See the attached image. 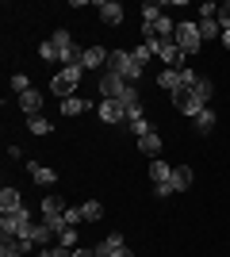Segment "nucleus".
Listing matches in <instances>:
<instances>
[{"label": "nucleus", "instance_id": "obj_18", "mask_svg": "<svg viewBox=\"0 0 230 257\" xmlns=\"http://www.w3.org/2000/svg\"><path fill=\"white\" fill-rule=\"evenodd\" d=\"M192 96H196V100H203V104H211V96H215V81H211V77H203V73H199L196 88H192Z\"/></svg>", "mask_w": 230, "mask_h": 257}, {"label": "nucleus", "instance_id": "obj_28", "mask_svg": "<svg viewBox=\"0 0 230 257\" xmlns=\"http://www.w3.org/2000/svg\"><path fill=\"white\" fill-rule=\"evenodd\" d=\"M134 62H138V65H150V58H153V50H150V46H146V43H138V46H134Z\"/></svg>", "mask_w": 230, "mask_h": 257}, {"label": "nucleus", "instance_id": "obj_2", "mask_svg": "<svg viewBox=\"0 0 230 257\" xmlns=\"http://www.w3.org/2000/svg\"><path fill=\"white\" fill-rule=\"evenodd\" d=\"M81 77H85V65H62V73L50 77V92H54L58 100L77 96V85H81Z\"/></svg>", "mask_w": 230, "mask_h": 257}, {"label": "nucleus", "instance_id": "obj_22", "mask_svg": "<svg viewBox=\"0 0 230 257\" xmlns=\"http://www.w3.org/2000/svg\"><path fill=\"white\" fill-rule=\"evenodd\" d=\"M196 27H199V39H219V35H222V27H219V16H215V20H199Z\"/></svg>", "mask_w": 230, "mask_h": 257}, {"label": "nucleus", "instance_id": "obj_1", "mask_svg": "<svg viewBox=\"0 0 230 257\" xmlns=\"http://www.w3.org/2000/svg\"><path fill=\"white\" fill-rule=\"evenodd\" d=\"M108 73H119L127 85H138V81L146 77V65L134 62L131 50H111V54H108Z\"/></svg>", "mask_w": 230, "mask_h": 257}, {"label": "nucleus", "instance_id": "obj_27", "mask_svg": "<svg viewBox=\"0 0 230 257\" xmlns=\"http://www.w3.org/2000/svg\"><path fill=\"white\" fill-rule=\"evenodd\" d=\"M12 88L23 96V92H27V88H35V85H31V77H27V73H12Z\"/></svg>", "mask_w": 230, "mask_h": 257}, {"label": "nucleus", "instance_id": "obj_19", "mask_svg": "<svg viewBox=\"0 0 230 257\" xmlns=\"http://www.w3.org/2000/svg\"><path fill=\"white\" fill-rule=\"evenodd\" d=\"M192 123H196V131H199V135H211L219 119H215V111H211V107H203V111H199V115L192 119Z\"/></svg>", "mask_w": 230, "mask_h": 257}, {"label": "nucleus", "instance_id": "obj_21", "mask_svg": "<svg viewBox=\"0 0 230 257\" xmlns=\"http://www.w3.org/2000/svg\"><path fill=\"white\" fill-rule=\"evenodd\" d=\"M27 131H31V135H50L54 123H50L46 115H27Z\"/></svg>", "mask_w": 230, "mask_h": 257}, {"label": "nucleus", "instance_id": "obj_15", "mask_svg": "<svg viewBox=\"0 0 230 257\" xmlns=\"http://www.w3.org/2000/svg\"><path fill=\"white\" fill-rule=\"evenodd\" d=\"M138 150H142L146 158H161V135H157V131L142 135V139H138Z\"/></svg>", "mask_w": 230, "mask_h": 257}, {"label": "nucleus", "instance_id": "obj_24", "mask_svg": "<svg viewBox=\"0 0 230 257\" xmlns=\"http://www.w3.org/2000/svg\"><path fill=\"white\" fill-rule=\"evenodd\" d=\"M127 123H131V135H138V139H142V135H150V119L146 115H134V119H127Z\"/></svg>", "mask_w": 230, "mask_h": 257}, {"label": "nucleus", "instance_id": "obj_12", "mask_svg": "<svg viewBox=\"0 0 230 257\" xmlns=\"http://www.w3.org/2000/svg\"><path fill=\"white\" fill-rule=\"evenodd\" d=\"M184 58H188V54L180 50L176 43H165V46H161V62L169 65V69H184Z\"/></svg>", "mask_w": 230, "mask_h": 257}, {"label": "nucleus", "instance_id": "obj_17", "mask_svg": "<svg viewBox=\"0 0 230 257\" xmlns=\"http://www.w3.org/2000/svg\"><path fill=\"white\" fill-rule=\"evenodd\" d=\"M150 181H153V184H165V181H173V165H165L161 158H153V161H150Z\"/></svg>", "mask_w": 230, "mask_h": 257}, {"label": "nucleus", "instance_id": "obj_7", "mask_svg": "<svg viewBox=\"0 0 230 257\" xmlns=\"http://www.w3.org/2000/svg\"><path fill=\"white\" fill-rule=\"evenodd\" d=\"M96 12H100V23H108V27H119L123 23V4L119 0H100Z\"/></svg>", "mask_w": 230, "mask_h": 257}, {"label": "nucleus", "instance_id": "obj_5", "mask_svg": "<svg viewBox=\"0 0 230 257\" xmlns=\"http://www.w3.org/2000/svg\"><path fill=\"white\" fill-rule=\"evenodd\" d=\"M123 88H127V81H123L119 73H108V69L100 73V96H104V100H119Z\"/></svg>", "mask_w": 230, "mask_h": 257}, {"label": "nucleus", "instance_id": "obj_25", "mask_svg": "<svg viewBox=\"0 0 230 257\" xmlns=\"http://www.w3.org/2000/svg\"><path fill=\"white\" fill-rule=\"evenodd\" d=\"M165 12H161V4H153V0H146L142 4V23H153V20H161Z\"/></svg>", "mask_w": 230, "mask_h": 257}, {"label": "nucleus", "instance_id": "obj_32", "mask_svg": "<svg viewBox=\"0 0 230 257\" xmlns=\"http://www.w3.org/2000/svg\"><path fill=\"white\" fill-rule=\"evenodd\" d=\"M219 39H222V46H226V50H230V31H222Z\"/></svg>", "mask_w": 230, "mask_h": 257}, {"label": "nucleus", "instance_id": "obj_13", "mask_svg": "<svg viewBox=\"0 0 230 257\" xmlns=\"http://www.w3.org/2000/svg\"><path fill=\"white\" fill-rule=\"evenodd\" d=\"M58 107H62V115L69 119V115H85L88 107H92V100H85V96H66Z\"/></svg>", "mask_w": 230, "mask_h": 257}, {"label": "nucleus", "instance_id": "obj_26", "mask_svg": "<svg viewBox=\"0 0 230 257\" xmlns=\"http://www.w3.org/2000/svg\"><path fill=\"white\" fill-rule=\"evenodd\" d=\"M81 211H85V223H96L100 215H104V207H100L96 200H88V204H81Z\"/></svg>", "mask_w": 230, "mask_h": 257}, {"label": "nucleus", "instance_id": "obj_29", "mask_svg": "<svg viewBox=\"0 0 230 257\" xmlns=\"http://www.w3.org/2000/svg\"><path fill=\"white\" fill-rule=\"evenodd\" d=\"M58 246H66V249H77V230H73V226L58 234Z\"/></svg>", "mask_w": 230, "mask_h": 257}, {"label": "nucleus", "instance_id": "obj_8", "mask_svg": "<svg viewBox=\"0 0 230 257\" xmlns=\"http://www.w3.org/2000/svg\"><path fill=\"white\" fill-rule=\"evenodd\" d=\"M96 111H100V119H104V123H127V107H123L119 100H100Z\"/></svg>", "mask_w": 230, "mask_h": 257}, {"label": "nucleus", "instance_id": "obj_3", "mask_svg": "<svg viewBox=\"0 0 230 257\" xmlns=\"http://www.w3.org/2000/svg\"><path fill=\"white\" fill-rule=\"evenodd\" d=\"M31 211L23 207V211H12V215H0V238H20L27 226H31Z\"/></svg>", "mask_w": 230, "mask_h": 257}, {"label": "nucleus", "instance_id": "obj_9", "mask_svg": "<svg viewBox=\"0 0 230 257\" xmlns=\"http://www.w3.org/2000/svg\"><path fill=\"white\" fill-rule=\"evenodd\" d=\"M119 104L127 107V119H134V115H142V96H138V85H127V88H123V96H119Z\"/></svg>", "mask_w": 230, "mask_h": 257}, {"label": "nucleus", "instance_id": "obj_10", "mask_svg": "<svg viewBox=\"0 0 230 257\" xmlns=\"http://www.w3.org/2000/svg\"><path fill=\"white\" fill-rule=\"evenodd\" d=\"M27 173H31V181H35V184H43V188H54V184H58V173L50 169V165H39V161H31V165H27Z\"/></svg>", "mask_w": 230, "mask_h": 257}, {"label": "nucleus", "instance_id": "obj_30", "mask_svg": "<svg viewBox=\"0 0 230 257\" xmlns=\"http://www.w3.org/2000/svg\"><path fill=\"white\" fill-rule=\"evenodd\" d=\"M66 223H69V226L85 223V211H81V207H66Z\"/></svg>", "mask_w": 230, "mask_h": 257}, {"label": "nucleus", "instance_id": "obj_16", "mask_svg": "<svg viewBox=\"0 0 230 257\" xmlns=\"http://www.w3.org/2000/svg\"><path fill=\"white\" fill-rule=\"evenodd\" d=\"M192 181H196V177H192V169H188V165H173V188L176 192H188V188H192Z\"/></svg>", "mask_w": 230, "mask_h": 257}, {"label": "nucleus", "instance_id": "obj_11", "mask_svg": "<svg viewBox=\"0 0 230 257\" xmlns=\"http://www.w3.org/2000/svg\"><path fill=\"white\" fill-rule=\"evenodd\" d=\"M12 211H23L20 188H4V192H0V215H12Z\"/></svg>", "mask_w": 230, "mask_h": 257}, {"label": "nucleus", "instance_id": "obj_20", "mask_svg": "<svg viewBox=\"0 0 230 257\" xmlns=\"http://www.w3.org/2000/svg\"><path fill=\"white\" fill-rule=\"evenodd\" d=\"M157 85H161L165 92H169V96H173L176 88H180V69H165V73L157 77Z\"/></svg>", "mask_w": 230, "mask_h": 257}, {"label": "nucleus", "instance_id": "obj_31", "mask_svg": "<svg viewBox=\"0 0 230 257\" xmlns=\"http://www.w3.org/2000/svg\"><path fill=\"white\" fill-rule=\"evenodd\" d=\"M153 196H161V200H165V196H176V188L169 181H165V184H153Z\"/></svg>", "mask_w": 230, "mask_h": 257}, {"label": "nucleus", "instance_id": "obj_14", "mask_svg": "<svg viewBox=\"0 0 230 257\" xmlns=\"http://www.w3.org/2000/svg\"><path fill=\"white\" fill-rule=\"evenodd\" d=\"M20 107L27 111V115H43V92H39V88H27V92L20 96Z\"/></svg>", "mask_w": 230, "mask_h": 257}, {"label": "nucleus", "instance_id": "obj_4", "mask_svg": "<svg viewBox=\"0 0 230 257\" xmlns=\"http://www.w3.org/2000/svg\"><path fill=\"white\" fill-rule=\"evenodd\" d=\"M173 43L180 46L184 54H196L199 46H203V39H199V27H196V23H176V35H173Z\"/></svg>", "mask_w": 230, "mask_h": 257}, {"label": "nucleus", "instance_id": "obj_6", "mask_svg": "<svg viewBox=\"0 0 230 257\" xmlns=\"http://www.w3.org/2000/svg\"><path fill=\"white\" fill-rule=\"evenodd\" d=\"M108 54L111 50H104V46H85V50H81V65H85V73L104 69V65H108Z\"/></svg>", "mask_w": 230, "mask_h": 257}, {"label": "nucleus", "instance_id": "obj_23", "mask_svg": "<svg viewBox=\"0 0 230 257\" xmlns=\"http://www.w3.org/2000/svg\"><path fill=\"white\" fill-rule=\"evenodd\" d=\"M0 257H27L20 249V238H0Z\"/></svg>", "mask_w": 230, "mask_h": 257}]
</instances>
